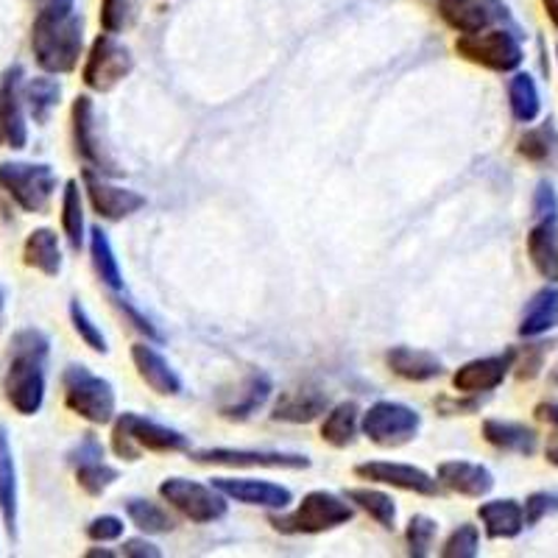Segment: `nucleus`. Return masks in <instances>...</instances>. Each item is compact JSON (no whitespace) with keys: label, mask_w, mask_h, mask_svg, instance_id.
I'll return each instance as SVG.
<instances>
[{"label":"nucleus","mask_w":558,"mask_h":558,"mask_svg":"<svg viewBox=\"0 0 558 558\" xmlns=\"http://www.w3.org/2000/svg\"><path fill=\"white\" fill-rule=\"evenodd\" d=\"M51 341L43 330H20L12 338V357L3 375V397L20 416H34L45 402V366Z\"/></svg>","instance_id":"1"},{"label":"nucleus","mask_w":558,"mask_h":558,"mask_svg":"<svg viewBox=\"0 0 558 558\" xmlns=\"http://www.w3.org/2000/svg\"><path fill=\"white\" fill-rule=\"evenodd\" d=\"M32 51L45 73H73L84 53L82 14H37L32 26Z\"/></svg>","instance_id":"2"},{"label":"nucleus","mask_w":558,"mask_h":558,"mask_svg":"<svg viewBox=\"0 0 558 558\" xmlns=\"http://www.w3.org/2000/svg\"><path fill=\"white\" fill-rule=\"evenodd\" d=\"M112 450L123 461H140L143 452H187L191 438L173 427L159 425L140 413H121L112 425Z\"/></svg>","instance_id":"3"},{"label":"nucleus","mask_w":558,"mask_h":558,"mask_svg":"<svg viewBox=\"0 0 558 558\" xmlns=\"http://www.w3.org/2000/svg\"><path fill=\"white\" fill-rule=\"evenodd\" d=\"M355 517V506L347 497H338L332 492H311L302 497L291 514H271L268 522L274 531L288 533V536H313V533L332 531V527L347 525Z\"/></svg>","instance_id":"4"},{"label":"nucleus","mask_w":558,"mask_h":558,"mask_svg":"<svg viewBox=\"0 0 558 558\" xmlns=\"http://www.w3.org/2000/svg\"><path fill=\"white\" fill-rule=\"evenodd\" d=\"M64 386V405L76 416L87 418L89 425H109L114 418V388L112 383L104 380L101 375L89 372L87 366H73L64 368L62 375Z\"/></svg>","instance_id":"5"},{"label":"nucleus","mask_w":558,"mask_h":558,"mask_svg":"<svg viewBox=\"0 0 558 558\" xmlns=\"http://www.w3.org/2000/svg\"><path fill=\"white\" fill-rule=\"evenodd\" d=\"M57 173L45 162H3L0 166V191L23 213H45L57 193Z\"/></svg>","instance_id":"6"},{"label":"nucleus","mask_w":558,"mask_h":558,"mask_svg":"<svg viewBox=\"0 0 558 558\" xmlns=\"http://www.w3.org/2000/svg\"><path fill=\"white\" fill-rule=\"evenodd\" d=\"M456 51L466 62L481 64L495 73H514L525 59L520 34L511 28H492V32L483 28L477 34H461L456 39Z\"/></svg>","instance_id":"7"},{"label":"nucleus","mask_w":558,"mask_h":558,"mask_svg":"<svg viewBox=\"0 0 558 558\" xmlns=\"http://www.w3.org/2000/svg\"><path fill=\"white\" fill-rule=\"evenodd\" d=\"M159 497L196 525H209L227 517V497L213 483L207 486L187 477H166L159 483Z\"/></svg>","instance_id":"8"},{"label":"nucleus","mask_w":558,"mask_h":558,"mask_svg":"<svg viewBox=\"0 0 558 558\" xmlns=\"http://www.w3.org/2000/svg\"><path fill=\"white\" fill-rule=\"evenodd\" d=\"M418 427H422V416L411 405H405V402L380 400L368 408L366 413H361L363 436L372 445L386 447V450L413 441Z\"/></svg>","instance_id":"9"},{"label":"nucleus","mask_w":558,"mask_h":558,"mask_svg":"<svg viewBox=\"0 0 558 558\" xmlns=\"http://www.w3.org/2000/svg\"><path fill=\"white\" fill-rule=\"evenodd\" d=\"M134 70V57L129 45H123L114 34H98L89 45L87 62H84V84L96 93H109Z\"/></svg>","instance_id":"10"},{"label":"nucleus","mask_w":558,"mask_h":558,"mask_svg":"<svg viewBox=\"0 0 558 558\" xmlns=\"http://www.w3.org/2000/svg\"><path fill=\"white\" fill-rule=\"evenodd\" d=\"M82 182L84 193L89 198V207L96 209L104 221H123V218L134 216V213H140L148 204V198L143 193L109 182L104 173L93 171V168H84Z\"/></svg>","instance_id":"11"},{"label":"nucleus","mask_w":558,"mask_h":558,"mask_svg":"<svg viewBox=\"0 0 558 558\" xmlns=\"http://www.w3.org/2000/svg\"><path fill=\"white\" fill-rule=\"evenodd\" d=\"M193 461L216 463V466H235V470H307L311 458L299 452L277 450H229V447H213V450L193 452Z\"/></svg>","instance_id":"12"},{"label":"nucleus","mask_w":558,"mask_h":558,"mask_svg":"<svg viewBox=\"0 0 558 558\" xmlns=\"http://www.w3.org/2000/svg\"><path fill=\"white\" fill-rule=\"evenodd\" d=\"M355 475L361 481L380 483V486L400 488V492H411V495L422 497H436L441 492V483L425 472L422 466L413 463H393V461H366L357 463Z\"/></svg>","instance_id":"13"},{"label":"nucleus","mask_w":558,"mask_h":558,"mask_svg":"<svg viewBox=\"0 0 558 558\" xmlns=\"http://www.w3.org/2000/svg\"><path fill=\"white\" fill-rule=\"evenodd\" d=\"M73 143H76L78 159L87 162V168L104 173V177H118L121 168L114 166L112 159L104 151L101 140H98V123H96V107H93V98L78 96L73 101Z\"/></svg>","instance_id":"14"},{"label":"nucleus","mask_w":558,"mask_h":558,"mask_svg":"<svg viewBox=\"0 0 558 558\" xmlns=\"http://www.w3.org/2000/svg\"><path fill=\"white\" fill-rule=\"evenodd\" d=\"M213 486L227 500L243 502V506L268 508V511H286L293 502L291 488L271 481H257V477H213Z\"/></svg>","instance_id":"15"},{"label":"nucleus","mask_w":558,"mask_h":558,"mask_svg":"<svg viewBox=\"0 0 558 558\" xmlns=\"http://www.w3.org/2000/svg\"><path fill=\"white\" fill-rule=\"evenodd\" d=\"M508 372H511V349L506 355H488L475 357V361L463 363L452 375V388L463 397H477V393H488L500 388L506 383Z\"/></svg>","instance_id":"16"},{"label":"nucleus","mask_w":558,"mask_h":558,"mask_svg":"<svg viewBox=\"0 0 558 558\" xmlns=\"http://www.w3.org/2000/svg\"><path fill=\"white\" fill-rule=\"evenodd\" d=\"M0 112H3V137L12 148H26V101H23V68H12L0 84Z\"/></svg>","instance_id":"17"},{"label":"nucleus","mask_w":558,"mask_h":558,"mask_svg":"<svg viewBox=\"0 0 558 558\" xmlns=\"http://www.w3.org/2000/svg\"><path fill=\"white\" fill-rule=\"evenodd\" d=\"M327 408H330V397L322 388H293V391L279 393V400L271 408V418L288 422V425H307L324 416Z\"/></svg>","instance_id":"18"},{"label":"nucleus","mask_w":558,"mask_h":558,"mask_svg":"<svg viewBox=\"0 0 558 558\" xmlns=\"http://www.w3.org/2000/svg\"><path fill=\"white\" fill-rule=\"evenodd\" d=\"M132 363L137 368L140 380L146 383L154 393H159V397H177V393H182V377L173 372L166 355L157 352L151 343H134Z\"/></svg>","instance_id":"19"},{"label":"nucleus","mask_w":558,"mask_h":558,"mask_svg":"<svg viewBox=\"0 0 558 558\" xmlns=\"http://www.w3.org/2000/svg\"><path fill=\"white\" fill-rule=\"evenodd\" d=\"M436 481L445 488H450V492H456V495L472 497V500H481V497H486L495 488V475L483 463L472 461L438 463Z\"/></svg>","instance_id":"20"},{"label":"nucleus","mask_w":558,"mask_h":558,"mask_svg":"<svg viewBox=\"0 0 558 558\" xmlns=\"http://www.w3.org/2000/svg\"><path fill=\"white\" fill-rule=\"evenodd\" d=\"M386 366L393 375L408 383H430L445 375V363L441 357L427 352V349L413 347H393L386 352Z\"/></svg>","instance_id":"21"},{"label":"nucleus","mask_w":558,"mask_h":558,"mask_svg":"<svg viewBox=\"0 0 558 558\" xmlns=\"http://www.w3.org/2000/svg\"><path fill=\"white\" fill-rule=\"evenodd\" d=\"M488 539H517L525 531V508L517 500H488L477 508Z\"/></svg>","instance_id":"22"},{"label":"nucleus","mask_w":558,"mask_h":558,"mask_svg":"<svg viewBox=\"0 0 558 558\" xmlns=\"http://www.w3.org/2000/svg\"><path fill=\"white\" fill-rule=\"evenodd\" d=\"M488 445L502 452H517V456H533L539 450V433L522 422H508V418H486L481 427Z\"/></svg>","instance_id":"23"},{"label":"nucleus","mask_w":558,"mask_h":558,"mask_svg":"<svg viewBox=\"0 0 558 558\" xmlns=\"http://www.w3.org/2000/svg\"><path fill=\"white\" fill-rule=\"evenodd\" d=\"M23 263L28 268H37L45 277H59L62 271V246H59V235L53 229L39 227L26 238L23 246Z\"/></svg>","instance_id":"24"},{"label":"nucleus","mask_w":558,"mask_h":558,"mask_svg":"<svg viewBox=\"0 0 558 558\" xmlns=\"http://www.w3.org/2000/svg\"><path fill=\"white\" fill-rule=\"evenodd\" d=\"M558 327V288L547 286L542 291L533 293L527 302L525 313L520 322V336L522 338H539L545 332L556 330Z\"/></svg>","instance_id":"25"},{"label":"nucleus","mask_w":558,"mask_h":558,"mask_svg":"<svg viewBox=\"0 0 558 558\" xmlns=\"http://www.w3.org/2000/svg\"><path fill=\"white\" fill-rule=\"evenodd\" d=\"M357 430H361V408H357V402L347 400L327 408L322 422V438L327 445L338 447V450H347L355 441Z\"/></svg>","instance_id":"26"},{"label":"nucleus","mask_w":558,"mask_h":558,"mask_svg":"<svg viewBox=\"0 0 558 558\" xmlns=\"http://www.w3.org/2000/svg\"><path fill=\"white\" fill-rule=\"evenodd\" d=\"M271 377L263 375V372H254V375L246 377L235 402H229V405L221 408V416L229 418V422H246V418H252L260 408H266V402L271 400Z\"/></svg>","instance_id":"27"},{"label":"nucleus","mask_w":558,"mask_h":558,"mask_svg":"<svg viewBox=\"0 0 558 558\" xmlns=\"http://www.w3.org/2000/svg\"><path fill=\"white\" fill-rule=\"evenodd\" d=\"M0 514L7 522L9 536H17V470L7 430L0 427Z\"/></svg>","instance_id":"28"},{"label":"nucleus","mask_w":558,"mask_h":558,"mask_svg":"<svg viewBox=\"0 0 558 558\" xmlns=\"http://www.w3.org/2000/svg\"><path fill=\"white\" fill-rule=\"evenodd\" d=\"M436 12L458 34H477L492 23L483 0H436Z\"/></svg>","instance_id":"29"},{"label":"nucleus","mask_w":558,"mask_h":558,"mask_svg":"<svg viewBox=\"0 0 558 558\" xmlns=\"http://www.w3.org/2000/svg\"><path fill=\"white\" fill-rule=\"evenodd\" d=\"M527 257L533 268L547 279L558 282V227L556 223H536L527 232Z\"/></svg>","instance_id":"30"},{"label":"nucleus","mask_w":558,"mask_h":558,"mask_svg":"<svg viewBox=\"0 0 558 558\" xmlns=\"http://www.w3.org/2000/svg\"><path fill=\"white\" fill-rule=\"evenodd\" d=\"M343 497L355 508H361L363 514L372 517L377 525L386 527V531H393V525H397V502H393L391 495L372 486H352L347 488Z\"/></svg>","instance_id":"31"},{"label":"nucleus","mask_w":558,"mask_h":558,"mask_svg":"<svg viewBox=\"0 0 558 558\" xmlns=\"http://www.w3.org/2000/svg\"><path fill=\"white\" fill-rule=\"evenodd\" d=\"M508 104H511V114L520 123H533L542 112V96L536 87V78L531 73H517L508 82Z\"/></svg>","instance_id":"32"},{"label":"nucleus","mask_w":558,"mask_h":558,"mask_svg":"<svg viewBox=\"0 0 558 558\" xmlns=\"http://www.w3.org/2000/svg\"><path fill=\"white\" fill-rule=\"evenodd\" d=\"M59 98H62V87L51 76H37L23 84V101H26L28 114L37 123H48L53 109L59 107Z\"/></svg>","instance_id":"33"},{"label":"nucleus","mask_w":558,"mask_h":558,"mask_svg":"<svg viewBox=\"0 0 558 558\" xmlns=\"http://www.w3.org/2000/svg\"><path fill=\"white\" fill-rule=\"evenodd\" d=\"M89 254H93V268H96L98 279L104 286L112 288V291H121L123 288V271L121 263L114 257V248L109 243V235L101 227H96L89 232Z\"/></svg>","instance_id":"34"},{"label":"nucleus","mask_w":558,"mask_h":558,"mask_svg":"<svg viewBox=\"0 0 558 558\" xmlns=\"http://www.w3.org/2000/svg\"><path fill=\"white\" fill-rule=\"evenodd\" d=\"M123 508H126V517L132 520V525L137 531L148 533V536H154V533H171L177 527V520L159 502L143 500V497H129Z\"/></svg>","instance_id":"35"},{"label":"nucleus","mask_w":558,"mask_h":558,"mask_svg":"<svg viewBox=\"0 0 558 558\" xmlns=\"http://www.w3.org/2000/svg\"><path fill=\"white\" fill-rule=\"evenodd\" d=\"M517 151L533 162V166H547V162H556L558 159V132L553 126V121L542 123V126L531 129L520 137V146Z\"/></svg>","instance_id":"36"},{"label":"nucleus","mask_w":558,"mask_h":558,"mask_svg":"<svg viewBox=\"0 0 558 558\" xmlns=\"http://www.w3.org/2000/svg\"><path fill=\"white\" fill-rule=\"evenodd\" d=\"M62 229L64 238L73 248L84 246V202H82V187L76 179L64 182L62 191Z\"/></svg>","instance_id":"37"},{"label":"nucleus","mask_w":558,"mask_h":558,"mask_svg":"<svg viewBox=\"0 0 558 558\" xmlns=\"http://www.w3.org/2000/svg\"><path fill=\"white\" fill-rule=\"evenodd\" d=\"M438 536V522L430 520L425 514H413L408 520L405 527V545H408V556L413 558H425L430 556L433 545H436Z\"/></svg>","instance_id":"38"},{"label":"nucleus","mask_w":558,"mask_h":558,"mask_svg":"<svg viewBox=\"0 0 558 558\" xmlns=\"http://www.w3.org/2000/svg\"><path fill=\"white\" fill-rule=\"evenodd\" d=\"M121 477V472L114 470V466H109L107 461H89V463H82V466H76V483L82 492H87L89 497H98L104 495L109 486H112L114 481Z\"/></svg>","instance_id":"39"},{"label":"nucleus","mask_w":558,"mask_h":558,"mask_svg":"<svg viewBox=\"0 0 558 558\" xmlns=\"http://www.w3.org/2000/svg\"><path fill=\"white\" fill-rule=\"evenodd\" d=\"M70 322H73V330H76V336L82 338L84 343H87L93 352H98V355H107L109 352V343H107V336L101 332V327H98L93 318L87 316V311L82 307V302H70Z\"/></svg>","instance_id":"40"},{"label":"nucleus","mask_w":558,"mask_h":558,"mask_svg":"<svg viewBox=\"0 0 558 558\" xmlns=\"http://www.w3.org/2000/svg\"><path fill=\"white\" fill-rule=\"evenodd\" d=\"M550 352V343H533V347L511 349V372L520 380H533L545 366V357Z\"/></svg>","instance_id":"41"},{"label":"nucleus","mask_w":558,"mask_h":558,"mask_svg":"<svg viewBox=\"0 0 558 558\" xmlns=\"http://www.w3.org/2000/svg\"><path fill=\"white\" fill-rule=\"evenodd\" d=\"M477 550H481V531L477 525H470L463 522L456 531L447 536L445 547H441V556L445 558H475Z\"/></svg>","instance_id":"42"},{"label":"nucleus","mask_w":558,"mask_h":558,"mask_svg":"<svg viewBox=\"0 0 558 558\" xmlns=\"http://www.w3.org/2000/svg\"><path fill=\"white\" fill-rule=\"evenodd\" d=\"M112 302H114V307H118V311H121L123 316H126V322L132 324V327L140 332V336H146L151 343H162V341H166V336H162V332L157 330V324H154L148 316H143V313H140L137 307H134L132 302H129V299L112 296Z\"/></svg>","instance_id":"43"},{"label":"nucleus","mask_w":558,"mask_h":558,"mask_svg":"<svg viewBox=\"0 0 558 558\" xmlns=\"http://www.w3.org/2000/svg\"><path fill=\"white\" fill-rule=\"evenodd\" d=\"M533 216L539 223H558V193L550 182L536 184L533 193Z\"/></svg>","instance_id":"44"},{"label":"nucleus","mask_w":558,"mask_h":558,"mask_svg":"<svg viewBox=\"0 0 558 558\" xmlns=\"http://www.w3.org/2000/svg\"><path fill=\"white\" fill-rule=\"evenodd\" d=\"M132 0H101V26L107 34H121L129 23Z\"/></svg>","instance_id":"45"},{"label":"nucleus","mask_w":558,"mask_h":558,"mask_svg":"<svg viewBox=\"0 0 558 558\" xmlns=\"http://www.w3.org/2000/svg\"><path fill=\"white\" fill-rule=\"evenodd\" d=\"M123 531H126V522H123L121 517H112V514L96 517V520L87 525L89 539L101 542V545H107V542H118L123 536Z\"/></svg>","instance_id":"46"},{"label":"nucleus","mask_w":558,"mask_h":558,"mask_svg":"<svg viewBox=\"0 0 558 558\" xmlns=\"http://www.w3.org/2000/svg\"><path fill=\"white\" fill-rule=\"evenodd\" d=\"M522 508H525V525H536L547 514L558 511V495H553V492H536V495L527 497Z\"/></svg>","instance_id":"47"},{"label":"nucleus","mask_w":558,"mask_h":558,"mask_svg":"<svg viewBox=\"0 0 558 558\" xmlns=\"http://www.w3.org/2000/svg\"><path fill=\"white\" fill-rule=\"evenodd\" d=\"M104 456H107V450H104L101 441H98L93 433H87V436H84L82 441H78V445L68 452V463L73 466V470H76V466H82V463L101 461Z\"/></svg>","instance_id":"48"},{"label":"nucleus","mask_w":558,"mask_h":558,"mask_svg":"<svg viewBox=\"0 0 558 558\" xmlns=\"http://www.w3.org/2000/svg\"><path fill=\"white\" fill-rule=\"evenodd\" d=\"M118 556H126V558H159L162 550L157 545H151L148 539H126L121 545V553Z\"/></svg>","instance_id":"49"},{"label":"nucleus","mask_w":558,"mask_h":558,"mask_svg":"<svg viewBox=\"0 0 558 558\" xmlns=\"http://www.w3.org/2000/svg\"><path fill=\"white\" fill-rule=\"evenodd\" d=\"M483 7L488 9L492 20H500V23H506V28H511V32H517L522 37L520 26H517L514 14H511V9H508L506 0H483Z\"/></svg>","instance_id":"50"},{"label":"nucleus","mask_w":558,"mask_h":558,"mask_svg":"<svg viewBox=\"0 0 558 558\" xmlns=\"http://www.w3.org/2000/svg\"><path fill=\"white\" fill-rule=\"evenodd\" d=\"M37 14H70L76 12V0H34Z\"/></svg>","instance_id":"51"},{"label":"nucleus","mask_w":558,"mask_h":558,"mask_svg":"<svg viewBox=\"0 0 558 558\" xmlns=\"http://www.w3.org/2000/svg\"><path fill=\"white\" fill-rule=\"evenodd\" d=\"M536 418H542V422H547V425L558 427V400H550V402H542V405H536Z\"/></svg>","instance_id":"52"},{"label":"nucleus","mask_w":558,"mask_h":558,"mask_svg":"<svg viewBox=\"0 0 558 558\" xmlns=\"http://www.w3.org/2000/svg\"><path fill=\"white\" fill-rule=\"evenodd\" d=\"M542 3H545L547 17H550V23L556 26V32H558V0H542Z\"/></svg>","instance_id":"53"},{"label":"nucleus","mask_w":558,"mask_h":558,"mask_svg":"<svg viewBox=\"0 0 558 558\" xmlns=\"http://www.w3.org/2000/svg\"><path fill=\"white\" fill-rule=\"evenodd\" d=\"M3 324H7V293L0 288V332H3Z\"/></svg>","instance_id":"54"},{"label":"nucleus","mask_w":558,"mask_h":558,"mask_svg":"<svg viewBox=\"0 0 558 558\" xmlns=\"http://www.w3.org/2000/svg\"><path fill=\"white\" fill-rule=\"evenodd\" d=\"M547 461H550L553 466H558V436H556V441L547 447Z\"/></svg>","instance_id":"55"},{"label":"nucleus","mask_w":558,"mask_h":558,"mask_svg":"<svg viewBox=\"0 0 558 558\" xmlns=\"http://www.w3.org/2000/svg\"><path fill=\"white\" fill-rule=\"evenodd\" d=\"M87 556L89 558H112V556H118V553H112V550H89Z\"/></svg>","instance_id":"56"},{"label":"nucleus","mask_w":558,"mask_h":558,"mask_svg":"<svg viewBox=\"0 0 558 558\" xmlns=\"http://www.w3.org/2000/svg\"><path fill=\"white\" fill-rule=\"evenodd\" d=\"M7 143V137H3V112H0V146Z\"/></svg>","instance_id":"57"},{"label":"nucleus","mask_w":558,"mask_h":558,"mask_svg":"<svg viewBox=\"0 0 558 558\" xmlns=\"http://www.w3.org/2000/svg\"><path fill=\"white\" fill-rule=\"evenodd\" d=\"M550 380H553V383H556V386H558V363H556V368H553V375H550Z\"/></svg>","instance_id":"58"},{"label":"nucleus","mask_w":558,"mask_h":558,"mask_svg":"<svg viewBox=\"0 0 558 558\" xmlns=\"http://www.w3.org/2000/svg\"><path fill=\"white\" fill-rule=\"evenodd\" d=\"M556 57H558V48H556Z\"/></svg>","instance_id":"59"}]
</instances>
